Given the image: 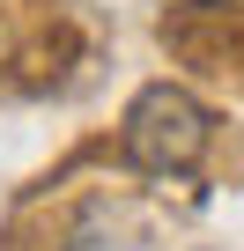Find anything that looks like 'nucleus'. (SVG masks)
<instances>
[{
	"label": "nucleus",
	"instance_id": "f257e3e1",
	"mask_svg": "<svg viewBox=\"0 0 244 251\" xmlns=\"http://www.w3.org/2000/svg\"><path fill=\"white\" fill-rule=\"evenodd\" d=\"M207 133H215V118L200 96H185L178 81H148L134 103H126V163L148 170V177H185L200 155H207Z\"/></svg>",
	"mask_w": 244,
	"mask_h": 251
}]
</instances>
